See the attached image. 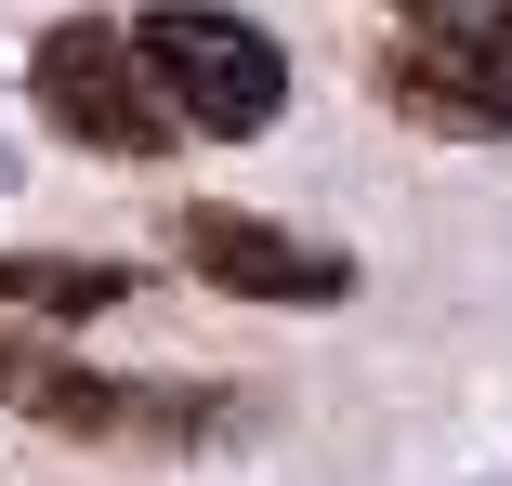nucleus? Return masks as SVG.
<instances>
[{
	"label": "nucleus",
	"instance_id": "obj_1",
	"mask_svg": "<svg viewBox=\"0 0 512 486\" xmlns=\"http://www.w3.org/2000/svg\"><path fill=\"white\" fill-rule=\"evenodd\" d=\"M132 40H145L158 92H171V119L211 132V145H237V132H263V119L289 106V53H276L250 14H224V0H158Z\"/></svg>",
	"mask_w": 512,
	"mask_h": 486
},
{
	"label": "nucleus",
	"instance_id": "obj_2",
	"mask_svg": "<svg viewBox=\"0 0 512 486\" xmlns=\"http://www.w3.org/2000/svg\"><path fill=\"white\" fill-rule=\"evenodd\" d=\"M27 92H40V119H53L66 145H92V158H158V145H171V92H158L145 40L106 27V14H66V27L27 53Z\"/></svg>",
	"mask_w": 512,
	"mask_h": 486
},
{
	"label": "nucleus",
	"instance_id": "obj_3",
	"mask_svg": "<svg viewBox=\"0 0 512 486\" xmlns=\"http://www.w3.org/2000/svg\"><path fill=\"white\" fill-rule=\"evenodd\" d=\"M0 408L40 421V434H92V447H184V434L237 421V395H145V381H106V368L53 355L40 329L0 342Z\"/></svg>",
	"mask_w": 512,
	"mask_h": 486
},
{
	"label": "nucleus",
	"instance_id": "obj_4",
	"mask_svg": "<svg viewBox=\"0 0 512 486\" xmlns=\"http://www.w3.org/2000/svg\"><path fill=\"white\" fill-rule=\"evenodd\" d=\"M381 92L434 132H512V0H434L381 53Z\"/></svg>",
	"mask_w": 512,
	"mask_h": 486
},
{
	"label": "nucleus",
	"instance_id": "obj_5",
	"mask_svg": "<svg viewBox=\"0 0 512 486\" xmlns=\"http://www.w3.org/2000/svg\"><path fill=\"white\" fill-rule=\"evenodd\" d=\"M171 250L211 276V289H237V303H342V289H355L342 250L289 237V224H263V211H224V198H197V211L171 224Z\"/></svg>",
	"mask_w": 512,
	"mask_h": 486
},
{
	"label": "nucleus",
	"instance_id": "obj_6",
	"mask_svg": "<svg viewBox=\"0 0 512 486\" xmlns=\"http://www.w3.org/2000/svg\"><path fill=\"white\" fill-rule=\"evenodd\" d=\"M0 303H14V316H106V303H132V263H66V250H0Z\"/></svg>",
	"mask_w": 512,
	"mask_h": 486
},
{
	"label": "nucleus",
	"instance_id": "obj_7",
	"mask_svg": "<svg viewBox=\"0 0 512 486\" xmlns=\"http://www.w3.org/2000/svg\"><path fill=\"white\" fill-rule=\"evenodd\" d=\"M407 14H434V0H407Z\"/></svg>",
	"mask_w": 512,
	"mask_h": 486
}]
</instances>
